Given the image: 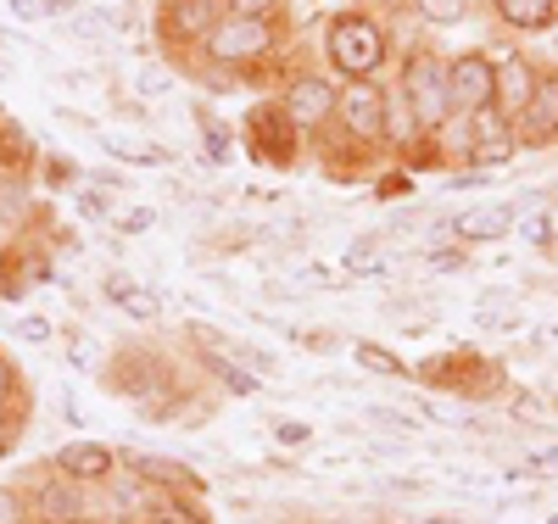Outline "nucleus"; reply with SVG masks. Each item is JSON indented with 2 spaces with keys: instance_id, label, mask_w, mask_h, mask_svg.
<instances>
[{
  "instance_id": "nucleus-12",
  "label": "nucleus",
  "mask_w": 558,
  "mask_h": 524,
  "mask_svg": "<svg viewBox=\"0 0 558 524\" xmlns=\"http://www.w3.org/2000/svg\"><path fill=\"white\" fill-rule=\"evenodd\" d=\"M118 468H129V480L151 486V491H179V497H202V474L191 463H179L168 452H118Z\"/></svg>"
},
{
  "instance_id": "nucleus-7",
  "label": "nucleus",
  "mask_w": 558,
  "mask_h": 524,
  "mask_svg": "<svg viewBox=\"0 0 558 524\" xmlns=\"http://www.w3.org/2000/svg\"><path fill=\"white\" fill-rule=\"evenodd\" d=\"M241 129H246V151H252V162H263V168H296L302 151H307V134L286 118V107H279L274 95L246 112Z\"/></svg>"
},
{
  "instance_id": "nucleus-24",
  "label": "nucleus",
  "mask_w": 558,
  "mask_h": 524,
  "mask_svg": "<svg viewBox=\"0 0 558 524\" xmlns=\"http://www.w3.org/2000/svg\"><path fill=\"white\" fill-rule=\"evenodd\" d=\"M134 95L140 101H162V95H173V73L168 68H140L134 73Z\"/></svg>"
},
{
  "instance_id": "nucleus-19",
  "label": "nucleus",
  "mask_w": 558,
  "mask_h": 524,
  "mask_svg": "<svg viewBox=\"0 0 558 524\" xmlns=\"http://www.w3.org/2000/svg\"><path fill=\"white\" fill-rule=\"evenodd\" d=\"M413 17L418 23H430V28H452V23H470L475 12V0H408Z\"/></svg>"
},
{
  "instance_id": "nucleus-4",
  "label": "nucleus",
  "mask_w": 558,
  "mask_h": 524,
  "mask_svg": "<svg viewBox=\"0 0 558 524\" xmlns=\"http://www.w3.org/2000/svg\"><path fill=\"white\" fill-rule=\"evenodd\" d=\"M386 112H391V84L380 78H352L336 95V134L363 157V151H391L386 146Z\"/></svg>"
},
{
  "instance_id": "nucleus-31",
  "label": "nucleus",
  "mask_w": 558,
  "mask_h": 524,
  "mask_svg": "<svg viewBox=\"0 0 558 524\" xmlns=\"http://www.w3.org/2000/svg\"><path fill=\"white\" fill-rule=\"evenodd\" d=\"M78 218H112V202H107V190H78Z\"/></svg>"
},
{
  "instance_id": "nucleus-13",
  "label": "nucleus",
  "mask_w": 558,
  "mask_h": 524,
  "mask_svg": "<svg viewBox=\"0 0 558 524\" xmlns=\"http://www.w3.org/2000/svg\"><path fill=\"white\" fill-rule=\"evenodd\" d=\"M441 229L458 246H492V241H502V234H514V202H481L470 212H452Z\"/></svg>"
},
{
  "instance_id": "nucleus-21",
  "label": "nucleus",
  "mask_w": 558,
  "mask_h": 524,
  "mask_svg": "<svg viewBox=\"0 0 558 524\" xmlns=\"http://www.w3.org/2000/svg\"><path fill=\"white\" fill-rule=\"evenodd\" d=\"M352 357H357V368H368V374H386V379H402V374H408V363H402L397 352L375 346V341H357V346H352Z\"/></svg>"
},
{
  "instance_id": "nucleus-20",
  "label": "nucleus",
  "mask_w": 558,
  "mask_h": 524,
  "mask_svg": "<svg viewBox=\"0 0 558 524\" xmlns=\"http://www.w3.org/2000/svg\"><path fill=\"white\" fill-rule=\"evenodd\" d=\"M341 268H347L352 279L386 273V257H380V234H363V241H352V246H347V257H341Z\"/></svg>"
},
{
  "instance_id": "nucleus-29",
  "label": "nucleus",
  "mask_w": 558,
  "mask_h": 524,
  "mask_svg": "<svg viewBox=\"0 0 558 524\" xmlns=\"http://www.w3.org/2000/svg\"><path fill=\"white\" fill-rule=\"evenodd\" d=\"M151 223H157V212H151V207H123V212L112 218V229H118V234H146Z\"/></svg>"
},
{
  "instance_id": "nucleus-34",
  "label": "nucleus",
  "mask_w": 558,
  "mask_h": 524,
  "mask_svg": "<svg viewBox=\"0 0 558 524\" xmlns=\"http://www.w3.org/2000/svg\"><path fill=\"white\" fill-rule=\"evenodd\" d=\"M0 45H7V51H17V45H28V39H23L17 28H0Z\"/></svg>"
},
{
  "instance_id": "nucleus-14",
  "label": "nucleus",
  "mask_w": 558,
  "mask_h": 524,
  "mask_svg": "<svg viewBox=\"0 0 558 524\" xmlns=\"http://www.w3.org/2000/svg\"><path fill=\"white\" fill-rule=\"evenodd\" d=\"M51 468L57 474H68V480H84V486H107L112 474H118V452L107 447V441H68V447H57V458H51Z\"/></svg>"
},
{
  "instance_id": "nucleus-5",
  "label": "nucleus",
  "mask_w": 558,
  "mask_h": 524,
  "mask_svg": "<svg viewBox=\"0 0 558 524\" xmlns=\"http://www.w3.org/2000/svg\"><path fill=\"white\" fill-rule=\"evenodd\" d=\"M336 95H341V84L324 73V68H291L286 78H279L274 101L286 107V118H291L307 139H318L324 129L336 123Z\"/></svg>"
},
{
  "instance_id": "nucleus-17",
  "label": "nucleus",
  "mask_w": 558,
  "mask_h": 524,
  "mask_svg": "<svg viewBox=\"0 0 558 524\" xmlns=\"http://www.w3.org/2000/svg\"><path fill=\"white\" fill-rule=\"evenodd\" d=\"M492 12L514 34H542V28L558 23V0H492Z\"/></svg>"
},
{
  "instance_id": "nucleus-3",
  "label": "nucleus",
  "mask_w": 558,
  "mask_h": 524,
  "mask_svg": "<svg viewBox=\"0 0 558 524\" xmlns=\"http://www.w3.org/2000/svg\"><path fill=\"white\" fill-rule=\"evenodd\" d=\"M402 101L413 107L425 139H447V123H452V89H447V57L436 51L430 39H413L402 51V68H397V84H391Z\"/></svg>"
},
{
  "instance_id": "nucleus-1",
  "label": "nucleus",
  "mask_w": 558,
  "mask_h": 524,
  "mask_svg": "<svg viewBox=\"0 0 558 524\" xmlns=\"http://www.w3.org/2000/svg\"><path fill=\"white\" fill-rule=\"evenodd\" d=\"M286 17H235L223 12L207 39L196 45V57H184L179 68H218V73H235L246 84V73H257L263 62H279L286 51Z\"/></svg>"
},
{
  "instance_id": "nucleus-36",
  "label": "nucleus",
  "mask_w": 558,
  "mask_h": 524,
  "mask_svg": "<svg viewBox=\"0 0 558 524\" xmlns=\"http://www.w3.org/2000/svg\"><path fill=\"white\" fill-rule=\"evenodd\" d=\"M402 524H452V519H402Z\"/></svg>"
},
{
  "instance_id": "nucleus-27",
  "label": "nucleus",
  "mask_w": 558,
  "mask_h": 524,
  "mask_svg": "<svg viewBox=\"0 0 558 524\" xmlns=\"http://www.w3.org/2000/svg\"><path fill=\"white\" fill-rule=\"evenodd\" d=\"M291 0H223V12H235V17H286Z\"/></svg>"
},
{
  "instance_id": "nucleus-2",
  "label": "nucleus",
  "mask_w": 558,
  "mask_h": 524,
  "mask_svg": "<svg viewBox=\"0 0 558 524\" xmlns=\"http://www.w3.org/2000/svg\"><path fill=\"white\" fill-rule=\"evenodd\" d=\"M386 62H391V23L375 7H347L324 17V73L336 84L380 78Z\"/></svg>"
},
{
  "instance_id": "nucleus-38",
  "label": "nucleus",
  "mask_w": 558,
  "mask_h": 524,
  "mask_svg": "<svg viewBox=\"0 0 558 524\" xmlns=\"http://www.w3.org/2000/svg\"><path fill=\"white\" fill-rule=\"evenodd\" d=\"M547 524H558V513H553V519H547Z\"/></svg>"
},
{
  "instance_id": "nucleus-11",
  "label": "nucleus",
  "mask_w": 558,
  "mask_h": 524,
  "mask_svg": "<svg viewBox=\"0 0 558 524\" xmlns=\"http://www.w3.org/2000/svg\"><path fill=\"white\" fill-rule=\"evenodd\" d=\"M520 157V134H514V123H508L502 112H481V118H470V139H463V162H470L475 173H502L508 162Z\"/></svg>"
},
{
  "instance_id": "nucleus-6",
  "label": "nucleus",
  "mask_w": 558,
  "mask_h": 524,
  "mask_svg": "<svg viewBox=\"0 0 558 524\" xmlns=\"http://www.w3.org/2000/svg\"><path fill=\"white\" fill-rule=\"evenodd\" d=\"M23 508H28V524H96V486L84 480H45V468L28 474L23 486Z\"/></svg>"
},
{
  "instance_id": "nucleus-25",
  "label": "nucleus",
  "mask_w": 558,
  "mask_h": 524,
  "mask_svg": "<svg viewBox=\"0 0 558 524\" xmlns=\"http://www.w3.org/2000/svg\"><path fill=\"white\" fill-rule=\"evenodd\" d=\"M12 336H17V341H34V346H51V341H57V324L45 318V313H23V318L12 324Z\"/></svg>"
},
{
  "instance_id": "nucleus-32",
  "label": "nucleus",
  "mask_w": 558,
  "mask_h": 524,
  "mask_svg": "<svg viewBox=\"0 0 558 524\" xmlns=\"http://www.w3.org/2000/svg\"><path fill=\"white\" fill-rule=\"evenodd\" d=\"M274 441H279V447H307V441H313V424L286 418V424H274Z\"/></svg>"
},
{
  "instance_id": "nucleus-22",
  "label": "nucleus",
  "mask_w": 558,
  "mask_h": 524,
  "mask_svg": "<svg viewBox=\"0 0 558 524\" xmlns=\"http://www.w3.org/2000/svg\"><path fill=\"white\" fill-rule=\"evenodd\" d=\"M514 229L525 234V241H531L536 252H547V246H553V212H547V207H525V212L514 207Z\"/></svg>"
},
{
  "instance_id": "nucleus-35",
  "label": "nucleus",
  "mask_w": 558,
  "mask_h": 524,
  "mask_svg": "<svg viewBox=\"0 0 558 524\" xmlns=\"http://www.w3.org/2000/svg\"><path fill=\"white\" fill-rule=\"evenodd\" d=\"M531 468H558V447H553V452H536V463H531Z\"/></svg>"
},
{
  "instance_id": "nucleus-28",
  "label": "nucleus",
  "mask_w": 558,
  "mask_h": 524,
  "mask_svg": "<svg viewBox=\"0 0 558 524\" xmlns=\"http://www.w3.org/2000/svg\"><path fill=\"white\" fill-rule=\"evenodd\" d=\"M202 139H207V157H213V162H223L229 146H235V139H229V129H218V118H207V112H202Z\"/></svg>"
},
{
  "instance_id": "nucleus-8",
  "label": "nucleus",
  "mask_w": 558,
  "mask_h": 524,
  "mask_svg": "<svg viewBox=\"0 0 558 524\" xmlns=\"http://www.w3.org/2000/svg\"><path fill=\"white\" fill-rule=\"evenodd\" d=\"M223 17V0H162L157 7V45L184 62V57H196V45L207 39V28Z\"/></svg>"
},
{
  "instance_id": "nucleus-37",
  "label": "nucleus",
  "mask_w": 558,
  "mask_h": 524,
  "mask_svg": "<svg viewBox=\"0 0 558 524\" xmlns=\"http://www.w3.org/2000/svg\"><path fill=\"white\" fill-rule=\"evenodd\" d=\"M0 78H12V62L7 57H0Z\"/></svg>"
},
{
  "instance_id": "nucleus-33",
  "label": "nucleus",
  "mask_w": 558,
  "mask_h": 524,
  "mask_svg": "<svg viewBox=\"0 0 558 524\" xmlns=\"http://www.w3.org/2000/svg\"><path fill=\"white\" fill-rule=\"evenodd\" d=\"M547 413H553V407H547L542 397H531V391H525V397H514V418H525V424H542Z\"/></svg>"
},
{
  "instance_id": "nucleus-10",
  "label": "nucleus",
  "mask_w": 558,
  "mask_h": 524,
  "mask_svg": "<svg viewBox=\"0 0 558 524\" xmlns=\"http://www.w3.org/2000/svg\"><path fill=\"white\" fill-rule=\"evenodd\" d=\"M492 84H497V73H492V51H458V57H447V89H452V123H470V118H481L486 107H492Z\"/></svg>"
},
{
  "instance_id": "nucleus-39",
  "label": "nucleus",
  "mask_w": 558,
  "mask_h": 524,
  "mask_svg": "<svg viewBox=\"0 0 558 524\" xmlns=\"http://www.w3.org/2000/svg\"><path fill=\"white\" fill-rule=\"evenodd\" d=\"M553 413H558V402H553Z\"/></svg>"
},
{
  "instance_id": "nucleus-16",
  "label": "nucleus",
  "mask_w": 558,
  "mask_h": 524,
  "mask_svg": "<svg viewBox=\"0 0 558 524\" xmlns=\"http://www.w3.org/2000/svg\"><path fill=\"white\" fill-rule=\"evenodd\" d=\"M96 139H101V151H107L112 162H129V168H168V162H173V151H168V146H157V139H140V134L101 129Z\"/></svg>"
},
{
  "instance_id": "nucleus-23",
  "label": "nucleus",
  "mask_w": 558,
  "mask_h": 524,
  "mask_svg": "<svg viewBox=\"0 0 558 524\" xmlns=\"http://www.w3.org/2000/svg\"><path fill=\"white\" fill-rule=\"evenodd\" d=\"M78 0H12V17L23 23H45V17H68Z\"/></svg>"
},
{
  "instance_id": "nucleus-15",
  "label": "nucleus",
  "mask_w": 558,
  "mask_h": 524,
  "mask_svg": "<svg viewBox=\"0 0 558 524\" xmlns=\"http://www.w3.org/2000/svg\"><path fill=\"white\" fill-rule=\"evenodd\" d=\"M101 296H107L118 313L140 318V324H157V318H162L157 291H151V284H140V279H129V273H107V279H101Z\"/></svg>"
},
{
  "instance_id": "nucleus-30",
  "label": "nucleus",
  "mask_w": 558,
  "mask_h": 524,
  "mask_svg": "<svg viewBox=\"0 0 558 524\" xmlns=\"http://www.w3.org/2000/svg\"><path fill=\"white\" fill-rule=\"evenodd\" d=\"M0 524H28V508H23V486H0Z\"/></svg>"
},
{
  "instance_id": "nucleus-18",
  "label": "nucleus",
  "mask_w": 558,
  "mask_h": 524,
  "mask_svg": "<svg viewBox=\"0 0 558 524\" xmlns=\"http://www.w3.org/2000/svg\"><path fill=\"white\" fill-rule=\"evenodd\" d=\"M207 357V374H213V386H223L229 397H241V402H252V397H263V379L246 368V363H235V352H202Z\"/></svg>"
},
{
  "instance_id": "nucleus-9",
  "label": "nucleus",
  "mask_w": 558,
  "mask_h": 524,
  "mask_svg": "<svg viewBox=\"0 0 558 524\" xmlns=\"http://www.w3.org/2000/svg\"><path fill=\"white\" fill-rule=\"evenodd\" d=\"M492 73H497L492 112H502L508 123H520L531 112V101H536V89H542V68L525 51H514V45H497V51H492Z\"/></svg>"
},
{
  "instance_id": "nucleus-26",
  "label": "nucleus",
  "mask_w": 558,
  "mask_h": 524,
  "mask_svg": "<svg viewBox=\"0 0 558 524\" xmlns=\"http://www.w3.org/2000/svg\"><path fill=\"white\" fill-rule=\"evenodd\" d=\"M425 268H430V273H463V268H470V252H463L458 241L430 246V252H425Z\"/></svg>"
}]
</instances>
